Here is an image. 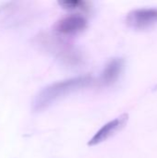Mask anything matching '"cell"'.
Segmentation results:
<instances>
[{
  "label": "cell",
  "instance_id": "obj_6",
  "mask_svg": "<svg viewBox=\"0 0 157 158\" xmlns=\"http://www.w3.org/2000/svg\"><path fill=\"white\" fill-rule=\"evenodd\" d=\"M58 4L65 9L68 10H82L86 11L90 8L89 3L81 0H64L59 1Z\"/></svg>",
  "mask_w": 157,
  "mask_h": 158
},
{
  "label": "cell",
  "instance_id": "obj_5",
  "mask_svg": "<svg viewBox=\"0 0 157 158\" xmlns=\"http://www.w3.org/2000/svg\"><path fill=\"white\" fill-rule=\"evenodd\" d=\"M124 69V60L119 57L111 59L104 68L100 75V82L103 85H111L120 77Z\"/></svg>",
  "mask_w": 157,
  "mask_h": 158
},
{
  "label": "cell",
  "instance_id": "obj_2",
  "mask_svg": "<svg viewBox=\"0 0 157 158\" xmlns=\"http://www.w3.org/2000/svg\"><path fill=\"white\" fill-rule=\"evenodd\" d=\"M127 24L135 30H145L157 23V8H138L130 11L126 18Z\"/></svg>",
  "mask_w": 157,
  "mask_h": 158
},
{
  "label": "cell",
  "instance_id": "obj_1",
  "mask_svg": "<svg viewBox=\"0 0 157 158\" xmlns=\"http://www.w3.org/2000/svg\"><path fill=\"white\" fill-rule=\"evenodd\" d=\"M92 81V76L83 75L54 82L36 94L32 102V108L34 111H42L65 95L87 87Z\"/></svg>",
  "mask_w": 157,
  "mask_h": 158
},
{
  "label": "cell",
  "instance_id": "obj_3",
  "mask_svg": "<svg viewBox=\"0 0 157 158\" xmlns=\"http://www.w3.org/2000/svg\"><path fill=\"white\" fill-rule=\"evenodd\" d=\"M87 19L80 14L68 15L56 24V31L62 35H76L87 28Z\"/></svg>",
  "mask_w": 157,
  "mask_h": 158
},
{
  "label": "cell",
  "instance_id": "obj_4",
  "mask_svg": "<svg viewBox=\"0 0 157 158\" xmlns=\"http://www.w3.org/2000/svg\"><path fill=\"white\" fill-rule=\"evenodd\" d=\"M129 116L128 114H123L118 118H116L115 119L107 122L105 124L89 141L88 145L89 146H94L97 144H100L101 143L106 141L111 136H113L117 131H118L121 128L124 127L126 122L128 121Z\"/></svg>",
  "mask_w": 157,
  "mask_h": 158
}]
</instances>
